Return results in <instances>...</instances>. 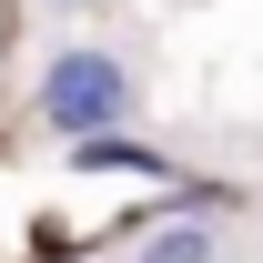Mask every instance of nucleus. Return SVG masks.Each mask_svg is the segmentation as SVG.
I'll list each match as a JSON object with an SVG mask.
<instances>
[{"mask_svg": "<svg viewBox=\"0 0 263 263\" xmlns=\"http://www.w3.org/2000/svg\"><path fill=\"white\" fill-rule=\"evenodd\" d=\"M61 162H71V172H101V182H152V193L182 172L172 152H152L142 132H81V142H61Z\"/></svg>", "mask_w": 263, "mask_h": 263, "instance_id": "nucleus-2", "label": "nucleus"}, {"mask_svg": "<svg viewBox=\"0 0 263 263\" xmlns=\"http://www.w3.org/2000/svg\"><path fill=\"white\" fill-rule=\"evenodd\" d=\"M31 10H51V21H71V10H91V0H31Z\"/></svg>", "mask_w": 263, "mask_h": 263, "instance_id": "nucleus-4", "label": "nucleus"}, {"mask_svg": "<svg viewBox=\"0 0 263 263\" xmlns=\"http://www.w3.org/2000/svg\"><path fill=\"white\" fill-rule=\"evenodd\" d=\"M122 263H223V223H202V213H162V223L132 233Z\"/></svg>", "mask_w": 263, "mask_h": 263, "instance_id": "nucleus-3", "label": "nucleus"}, {"mask_svg": "<svg viewBox=\"0 0 263 263\" xmlns=\"http://www.w3.org/2000/svg\"><path fill=\"white\" fill-rule=\"evenodd\" d=\"M31 122L51 132V142L132 132V122H142V71H132V51H122V41H91V31L51 41L41 71H31Z\"/></svg>", "mask_w": 263, "mask_h": 263, "instance_id": "nucleus-1", "label": "nucleus"}]
</instances>
